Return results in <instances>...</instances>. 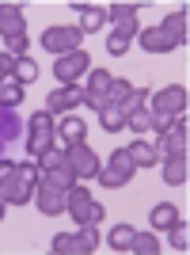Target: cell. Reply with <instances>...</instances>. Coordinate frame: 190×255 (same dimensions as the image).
I'll list each match as a JSON object with an SVG mask.
<instances>
[{
  "mask_svg": "<svg viewBox=\"0 0 190 255\" xmlns=\"http://www.w3.org/2000/svg\"><path fill=\"white\" fill-rule=\"evenodd\" d=\"M65 160H69V168H73L76 179H92L95 171H99V164H103V160L95 156V149L84 145V141H80V145H69V149H65Z\"/></svg>",
  "mask_w": 190,
  "mask_h": 255,
  "instance_id": "cell-7",
  "label": "cell"
},
{
  "mask_svg": "<svg viewBox=\"0 0 190 255\" xmlns=\"http://www.w3.org/2000/svg\"><path fill=\"white\" fill-rule=\"evenodd\" d=\"M133 171H137V168H133L129 152H126V149H114L106 164H99V171H95V175H99V183H106V187H126V183L133 179Z\"/></svg>",
  "mask_w": 190,
  "mask_h": 255,
  "instance_id": "cell-4",
  "label": "cell"
},
{
  "mask_svg": "<svg viewBox=\"0 0 190 255\" xmlns=\"http://www.w3.org/2000/svg\"><path fill=\"white\" fill-rule=\"evenodd\" d=\"M80 38H84V34L76 31V27H46L42 31V46L53 57H65V53L80 50Z\"/></svg>",
  "mask_w": 190,
  "mask_h": 255,
  "instance_id": "cell-5",
  "label": "cell"
},
{
  "mask_svg": "<svg viewBox=\"0 0 190 255\" xmlns=\"http://www.w3.org/2000/svg\"><path fill=\"white\" fill-rule=\"evenodd\" d=\"M126 126H129V129H137V133L152 129V111H148V107H137V111H129V115H126Z\"/></svg>",
  "mask_w": 190,
  "mask_h": 255,
  "instance_id": "cell-28",
  "label": "cell"
},
{
  "mask_svg": "<svg viewBox=\"0 0 190 255\" xmlns=\"http://www.w3.org/2000/svg\"><path fill=\"white\" fill-rule=\"evenodd\" d=\"M4 210H8V202H0V221H4Z\"/></svg>",
  "mask_w": 190,
  "mask_h": 255,
  "instance_id": "cell-35",
  "label": "cell"
},
{
  "mask_svg": "<svg viewBox=\"0 0 190 255\" xmlns=\"http://www.w3.org/2000/svg\"><path fill=\"white\" fill-rule=\"evenodd\" d=\"M11 171H15V164H11V160H0V179H4V175H11Z\"/></svg>",
  "mask_w": 190,
  "mask_h": 255,
  "instance_id": "cell-34",
  "label": "cell"
},
{
  "mask_svg": "<svg viewBox=\"0 0 190 255\" xmlns=\"http://www.w3.org/2000/svg\"><path fill=\"white\" fill-rule=\"evenodd\" d=\"M137 8H141V4H110V8H106V19L114 23V34L133 38V34L141 31V27H137Z\"/></svg>",
  "mask_w": 190,
  "mask_h": 255,
  "instance_id": "cell-11",
  "label": "cell"
},
{
  "mask_svg": "<svg viewBox=\"0 0 190 255\" xmlns=\"http://www.w3.org/2000/svg\"><path fill=\"white\" fill-rule=\"evenodd\" d=\"M73 8L80 11V23H76L80 34H92V31H99L106 23V8H95V4H73Z\"/></svg>",
  "mask_w": 190,
  "mask_h": 255,
  "instance_id": "cell-14",
  "label": "cell"
},
{
  "mask_svg": "<svg viewBox=\"0 0 190 255\" xmlns=\"http://www.w3.org/2000/svg\"><path fill=\"white\" fill-rule=\"evenodd\" d=\"M84 133H88V126L80 122V118H65V122H61V145H65V149H69V145H80Z\"/></svg>",
  "mask_w": 190,
  "mask_h": 255,
  "instance_id": "cell-22",
  "label": "cell"
},
{
  "mask_svg": "<svg viewBox=\"0 0 190 255\" xmlns=\"http://www.w3.org/2000/svg\"><path fill=\"white\" fill-rule=\"evenodd\" d=\"M129 160H133V168H152L156 164V152H152V145L148 141H133V145H126Z\"/></svg>",
  "mask_w": 190,
  "mask_h": 255,
  "instance_id": "cell-20",
  "label": "cell"
},
{
  "mask_svg": "<svg viewBox=\"0 0 190 255\" xmlns=\"http://www.w3.org/2000/svg\"><path fill=\"white\" fill-rule=\"evenodd\" d=\"M42 183H46V187H57V191H69V187H73V183H80V179L73 175L69 160H65V164H57V168L42 171Z\"/></svg>",
  "mask_w": 190,
  "mask_h": 255,
  "instance_id": "cell-16",
  "label": "cell"
},
{
  "mask_svg": "<svg viewBox=\"0 0 190 255\" xmlns=\"http://www.w3.org/2000/svg\"><path fill=\"white\" fill-rule=\"evenodd\" d=\"M84 103V88H76V84H57L46 96V111L50 115H69L73 107H80Z\"/></svg>",
  "mask_w": 190,
  "mask_h": 255,
  "instance_id": "cell-10",
  "label": "cell"
},
{
  "mask_svg": "<svg viewBox=\"0 0 190 255\" xmlns=\"http://www.w3.org/2000/svg\"><path fill=\"white\" fill-rule=\"evenodd\" d=\"M15 80L19 84H34V76H38V65H34V57H15Z\"/></svg>",
  "mask_w": 190,
  "mask_h": 255,
  "instance_id": "cell-27",
  "label": "cell"
},
{
  "mask_svg": "<svg viewBox=\"0 0 190 255\" xmlns=\"http://www.w3.org/2000/svg\"><path fill=\"white\" fill-rule=\"evenodd\" d=\"M160 27H164L168 34H175V42H179V46H187V27H190L187 8H183V11H171V15H168L164 23H160Z\"/></svg>",
  "mask_w": 190,
  "mask_h": 255,
  "instance_id": "cell-18",
  "label": "cell"
},
{
  "mask_svg": "<svg viewBox=\"0 0 190 255\" xmlns=\"http://www.w3.org/2000/svg\"><path fill=\"white\" fill-rule=\"evenodd\" d=\"M152 99V115H168V118H175V115H183L187 111V88L183 84H168L164 92H156V96H148Z\"/></svg>",
  "mask_w": 190,
  "mask_h": 255,
  "instance_id": "cell-6",
  "label": "cell"
},
{
  "mask_svg": "<svg viewBox=\"0 0 190 255\" xmlns=\"http://www.w3.org/2000/svg\"><path fill=\"white\" fill-rule=\"evenodd\" d=\"M34 206L46 213V217H57V213L65 210V191H57V187H46V183H38V191H34Z\"/></svg>",
  "mask_w": 190,
  "mask_h": 255,
  "instance_id": "cell-13",
  "label": "cell"
},
{
  "mask_svg": "<svg viewBox=\"0 0 190 255\" xmlns=\"http://www.w3.org/2000/svg\"><path fill=\"white\" fill-rule=\"evenodd\" d=\"M99 122H103L106 133H118V129H126V115H122L118 107H103V111H99Z\"/></svg>",
  "mask_w": 190,
  "mask_h": 255,
  "instance_id": "cell-24",
  "label": "cell"
},
{
  "mask_svg": "<svg viewBox=\"0 0 190 255\" xmlns=\"http://www.w3.org/2000/svg\"><path fill=\"white\" fill-rule=\"evenodd\" d=\"M168 233H171V248H175V252H187V248H190V229H187V221H175Z\"/></svg>",
  "mask_w": 190,
  "mask_h": 255,
  "instance_id": "cell-29",
  "label": "cell"
},
{
  "mask_svg": "<svg viewBox=\"0 0 190 255\" xmlns=\"http://www.w3.org/2000/svg\"><path fill=\"white\" fill-rule=\"evenodd\" d=\"M73 236H76V255H92L95 248H99V233H95V225H80Z\"/></svg>",
  "mask_w": 190,
  "mask_h": 255,
  "instance_id": "cell-21",
  "label": "cell"
},
{
  "mask_svg": "<svg viewBox=\"0 0 190 255\" xmlns=\"http://www.w3.org/2000/svg\"><path fill=\"white\" fill-rule=\"evenodd\" d=\"M133 255H156L160 252V240L152 233H133V248H129Z\"/></svg>",
  "mask_w": 190,
  "mask_h": 255,
  "instance_id": "cell-26",
  "label": "cell"
},
{
  "mask_svg": "<svg viewBox=\"0 0 190 255\" xmlns=\"http://www.w3.org/2000/svg\"><path fill=\"white\" fill-rule=\"evenodd\" d=\"M53 252H61V255H76V236L57 233V236H53Z\"/></svg>",
  "mask_w": 190,
  "mask_h": 255,
  "instance_id": "cell-31",
  "label": "cell"
},
{
  "mask_svg": "<svg viewBox=\"0 0 190 255\" xmlns=\"http://www.w3.org/2000/svg\"><path fill=\"white\" fill-rule=\"evenodd\" d=\"M133 233H137V229H129V225H114V229H110V248H114V252H129V248H133Z\"/></svg>",
  "mask_w": 190,
  "mask_h": 255,
  "instance_id": "cell-25",
  "label": "cell"
},
{
  "mask_svg": "<svg viewBox=\"0 0 190 255\" xmlns=\"http://www.w3.org/2000/svg\"><path fill=\"white\" fill-rule=\"evenodd\" d=\"M88 69H92V57H88L84 50H73V53H65V57H57L53 76H57V84H76Z\"/></svg>",
  "mask_w": 190,
  "mask_h": 255,
  "instance_id": "cell-8",
  "label": "cell"
},
{
  "mask_svg": "<svg viewBox=\"0 0 190 255\" xmlns=\"http://www.w3.org/2000/svg\"><path fill=\"white\" fill-rule=\"evenodd\" d=\"M38 183H42V164L38 160H27V164H15L11 175L0 179V202L8 206H27L38 191Z\"/></svg>",
  "mask_w": 190,
  "mask_h": 255,
  "instance_id": "cell-1",
  "label": "cell"
},
{
  "mask_svg": "<svg viewBox=\"0 0 190 255\" xmlns=\"http://www.w3.org/2000/svg\"><path fill=\"white\" fill-rule=\"evenodd\" d=\"M65 210L73 213L76 225H95V221H103V206L92 202V194H88L80 183H73V187L65 191Z\"/></svg>",
  "mask_w": 190,
  "mask_h": 255,
  "instance_id": "cell-3",
  "label": "cell"
},
{
  "mask_svg": "<svg viewBox=\"0 0 190 255\" xmlns=\"http://www.w3.org/2000/svg\"><path fill=\"white\" fill-rule=\"evenodd\" d=\"M0 103H4V107H19L23 103V84L15 80V76L0 80Z\"/></svg>",
  "mask_w": 190,
  "mask_h": 255,
  "instance_id": "cell-23",
  "label": "cell"
},
{
  "mask_svg": "<svg viewBox=\"0 0 190 255\" xmlns=\"http://www.w3.org/2000/svg\"><path fill=\"white\" fill-rule=\"evenodd\" d=\"M4 53H11V57H27V31L8 34V38H4Z\"/></svg>",
  "mask_w": 190,
  "mask_h": 255,
  "instance_id": "cell-30",
  "label": "cell"
},
{
  "mask_svg": "<svg viewBox=\"0 0 190 255\" xmlns=\"http://www.w3.org/2000/svg\"><path fill=\"white\" fill-rule=\"evenodd\" d=\"M0 23H4V4H0Z\"/></svg>",
  "mask_w": 190,
  "mask_h": 255,
  "instance_id": "cell-36",
  "label": "cell"
},
{
  "mask_svg": "<svg viewBox=\"0 0 190 255\" xmlns=\"http://www.w3.org/2000/svg\"><path fill=\"white\" fill-rule=\"evenodd\" d=\"M148 221H152V229H164V233H168L171 225L183 221V217H179V210L171 202H160V206H152V217H148Z\"/></svg>",
  "mask_w": 190,
  "mask_h": 255,
  "instance_id": "cell-17",
  "label": "cell"
},
{
  "mask_svg": "<svg viewBox=\"0 0 190 255\" xmlns=\"http://www.w3.org/2000/svg\"><path fill=\"white\" fill-rule=\"evenodd\" d=\"M129 42H133V38H122V34H110V38H106V53H126L129 50Z\"/></svg>",
  "mask_w": 190,
  "mask_h": 255,
  "instance_id": "cell-32",
  "label": "cell"
},
{
  "mask_svg": "<svg viewBox=\"0 0 190 255\" xmlns=\"http://www.w3.org/2000/svg\"><path fill=\"white\" fill-rule=\"evenodd\" d=\"M53 145H57V126H53V115H50V111L31 115V137H27V152H31V160L46 156Z\"/></svg>",
  "mask_w": 190,
  "mask_h": 255,
  "instance_id": "cell-2",
  "label": "cell"
},
{
  "mask_svg": "<svg viewBox=\"0 0 190 255\" xmlns=\"http://www.w3.org/2000/svg\"><path fill=\"white\" fill-rule=\"evenodd\" d=\"M110 84H114V76L106 73V69H95L92 65V76H88V88H84V103L92 111H103L106 96H110Z\"/></svg>",
  "mask_w": 190,
  "mask_h": 255,
  "instance_id": "cell-9",
  "label": "cell"
},
{
  "mask_svg": "<svg viewBox=\"0 0 190 255\" xmlns=\"http://www.w3.org/2000/svg\"><path fill=\"white\" fill-rule=\"evenodd\" d=\"M141 46H145L148 53H171V50H179L175 34H168L164 27H145V31H141Z\"/></svg>",
  "mask_w": 190,
  "mask_h": 255,
  "instance_id": "cell-12",
  "label": "cell"
},
{
  "mask_svg": "<svg viewBox=\"0 0 190 255\" xmlns=\"http://www.w3.org/2000/svg\"><path fill=\"white\" fill-rule=\"evenodd\" d=\"M11 73H15V57H11V53H0V80H8Z\"/></svg>",
  "mask_w": 190,
  "mask_h": 255,
  "instance_id": "cell-33",
  "label": "cell"
},
{
  "mask_svg": "<svg viewBox=\"0 0 190 255\" xmlns=\"http://www.w3.org/2000/svg\"><path fill=\"white\" fill-rule=\"evenodd\" d=\"M23 31V8L19 4H4V23H0V38Z\"/></svg>",
  "mask_w": 190,
  "mask_h": 255,
  "instance_id": "cell-19",
  "label": "cell"
},
{
  "mask_svg": "<svg viewBox=\"0 0 190 255\" xmlns=\"http://www.w3.org/2000/svg\"><path fill=\"white\" fill-rule=\"evenodd\" d=\"M187 179H190L187 156H168V160H164V183H168V187H183Z\"/></svg>",
  "mask_w": 190,
  "mask_h": 255,
  "instance_id": "cell-15",
  "label": "cell"
}]
</instances>
